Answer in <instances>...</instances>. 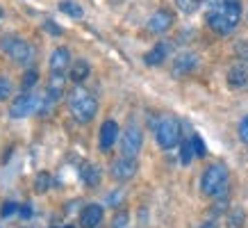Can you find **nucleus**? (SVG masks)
Returning a JSON list of instances; mask_svg holds the SVG:
<instances>
[{"instance_id": "20", "label": "nucleus", "mask_w": 248, "mask_h": 228, "mask_svg": "<svg viewBox=\"0 0 248 228\" xmlns=\"http://www.w3.org/2000/svg\"><path fill=\"white\" fill-rule=\"evenodd\" d=\"M12 94H14V82H12V78L0 76V103L9 100L12 98Z\"/></svg>"}, {"instance_id": "34", "label": "nucleus", "mask_w": 248, "mask_h": 228, "mask_svg": "<svg viewBox=\"0 0 248 228\" xmlns=\"http://www.w3.org/2000/svg\"><path fill=\"white\" fill-rule=\"evenodd\" d=\"M2 16H5V9H2V5H0V18H2Z\"/></svg>"}, {"instance_id": "21", "label": "nucleus", "mask_w": 248, "mask_h": 228, "mask_svg": "<svg viewBox=\"0 0 248 228\" xmlns=\"http://www.w3.org/2000/svg\"><path fill=\"white\" fill-rule=\"evenodd\" d=\"M50 185H53V178H50V174H46V171H41L34 178V192L37 194H46V192L50 190Z\"/></svg>"}, {"instance_id": "18", "label": "nucleus", "mask_w": 248, "mask_h": 228, "mask_svg": "<svg viewBox=\"0 0 248 228\" xmlns=\"http://www.w3.org/2000/svg\"><path fill=\"white\" fill-rule=\"evenodd\" d=\"M80 176H82L87 187H98L100 185V169H98V164H84L80 169Z\"/></svg>"}, {"instance_id": "22", "label": "nucleus", "mask_w": 248, "mask_h": 228, "mask_svg": "<svg viewBox=\"0 0 248 228\" xmlns=\"http://www.w3.org/2000/svg\"><path fill=\"white\" fill-rule=\"evenodd\" d=\"M39 82V71H34V68H28L25 73H23V91H32V87Z\"/></svg>"}, {"instance_id": "13", "label": "nucleus", "mask_w": 248, "mask_h": 228, "mask_svg": "<svg viewBox=\"0 0 248 228\" xmlns=\"http://www.w3.org/2000/svg\"><path fill=\"white\" fill-rule=\"evenodd\" d=\"M103 217H105L103 205H98V203L84 205L82 212H80V226L82 228H98L103 224Z\"/></svg>"}, {"instance_id": "5", "label": "nucleus", "mask_w": 248, "mask_h": 228, "mask_svg": "<svg viewBox=\"0 0 248 228\" xmlns=\"http://www.w3.org/2000/svg\"><path fill=\"white\" fill-rule=\"evenodd\" d=\"M155 139H157L159 148L171 151L182 142V126L173 114H164L157 123H155Z\"/></svg>"}, {"instance_id": "29", "label": "nucleus", "mask_w": 248, "mask_h": 228, "mask_svg": "<svg viewBox=\"0 0 248 228\" xmlns=\"http://www.w3.org/2000/svg\"><path fill=\"white\" fill-rule=\"evenodd\" d=\"M234 53H237V57H239L241 62L248 64V41H239V44L234 46Z\"/></svg>"}, {"instance_id": "8", "label": "nucleus", "mask_w": 248, "mask_h": 228, "mask_svg": "<svg viewBox=\"0 0 248 228\" xmlns=\"http://www.w3.org/2000/svg\"><path fill=\"white\" fill-rule=\"evenodd\" d=\"M137 171H139V162H137V158H128V155H121L119 160H114L112 169H109L112 178L119 182L132 180L137 176Z\"/></svg>"}, {"instance_id": "19", "label": "nucleus", "mask_w": 248, "mask_h": 228, "mask_svg": "<svg viewBox=\"0 0 248 228\" xmlns=\"http://www.w3.org/2000/svg\"><path fill=\"white\" fill-rule=\"evenodd\" d=\"M60 12L62 14H66L68 18H73V21L84 18V9L78 5L76 0H60Z\"/></svg>"}, {"instance_id": "26", "label": "nucleus", "mask_w": 248, "mask_h": 228, "mask_svg": "<svg viewBox=\"0 0 248 228\" xmlns=\"http://www.w3.org/2000/svg\"><path fill=\"white\" fill-rule=\"evenodd\" d=\"M244 226V210H232L228 214V228H241Z\"/></svg>"}, {"instance_id": "31", "label": "nucleus", "mask_w": 248, "mask_h": 228, "mask_svg": "<svg viewBox=\"0 0 248 228\" xmlns=\"http://www.w3.org/2000/svg\"><path fill=\"white\" fill-rule=\"evenodd\" d=\"M18 212H21L23 219H30V217H32V208H30L28 203H23L21 208H18Z\"/></svg>"}, {"instance_id": "2", "label": "nucleus", "mask_w": 248, "mask_h": 228, "mask_svg": "<svg viewBox=\"0 0 248 228\" xmlns=\"http://www.w3.org/2000/svg\"><path fill=\"white\" fill-rule=\"evenodd\" d=\"M68 112L78 123H89L98 112V100L87 87L76 84L68 94Z\"/></svg>"}, {"instance_id": "10", "label": "nucleus", "mask_w": 248, "mask_h": 228, "mask_svg": "<svg viewBox=\"0 0 248 228\" xmlns=\"http://www.w3.org/2000/svg\"><path fill=\"white\" fill-rule=\"evenodd\" d=\"M119 137H121L119 123L114 121V119H107V121L100 126V132H98V146H100V151L109 153L114 148V144H116Z\"/></svg>"}, {"instance_id": "32", "label": "nucleus", "mask_w": 248, "mask_h": 228, "mask_svg": "<svg viewBox=\"0 0 248 228\" xmlns=\"http://www.w3.org/2000/svg\"><path fill=\"white\" fill-rule=\"evenodd\" d=\"M107 201H109V203H112L114 208H116V203L121 201V194H109V198H107Z\"/></svg>"}, {"instance_id": "17", "label": "nucleus", "mask_w": 248, "mask_h": 228, "mask_svg": "<svg viewBox=\"0 0 248 228\" xmlns=\"http://www.w3.org/2000/svg\"><path fill=\"white\" fill-rule=\"evenodd\" d=\"M91 73V64L87 60H76L68 68V80L73 84H82Z\"/></svg>"}, {"instance_id": "11", "label": "nucleus", "mask_w": 248, "mask_h": 228, "mask_svg": "<svg viewBox=\"0 0 248 228\" xmlns=\"http://www.w3.org/2000/svg\"><path fill=\"white\" fill-rule=\"evenodd\" d=\"M196 66H198V55L187 50V53H180L175 60H173L171 73L175 78H185V76H189V73H194Z\"/></svg>"}, {"instance_id": "9", "label": "nucleus", "mask_w": 248, "mask_h": 228, "mask_svg": "<svg viewBox=\"0 0 248 228\" xmlns=\"http://www.w3.org/2000/svg\"><path fill=\"white\" fill-rule=\"evenodd\" d=\"M173 23H175V16H173L171 9H157V12H153L148 23H146V28L148 32L153 34H164L173 28Z\"/></svg>"}, {"instance_id": "14", "label": "nucleus", "mask_w": 248, "mask_h": 228, "mask_svg": "<svg viewBox=\"0 0 248 228\" xmlns=\"http://www.w3.org/2000/svg\"><path fill=\"white\" fill-rule=\"evenodd\" d=\"M228 84L232 89H244L248 87V64L246 62H237L228 68Z\"/></svg>"}, {"instance_id": "15", "label": "nucleus", "mask_w": 248, "mask_h": 228, "mask_svg": "<svg viewBox=\"0 0 248 228\" xmlns=\"http://www.w3.org/2000/svg\"><path fill=\"white\" fill-rule=\"evenodd\" d=\"M169 55H171V41H157L148 53L143 55V62L148 66H159L164 60H169Z\"/></svg>"}, {"instance_id": "33", "label": "nucleus", "mask_w": 248, "mask_h": 228, "mask_svg": "<svg viewBox=\"0 0 248 228\" xmlns=\"http://www.w3.org/2000/svg\"><path fill=\"white\" fill-rule=\"evenodd\" d=\"M201 228H217V221H205Z\"/></svg>"}, {"instance_id": "28", "label": "nucleus", "mask_w": 248, "mask_h": 228, "mask_svg": "<svg viewBox=\"0 0 248 228\" xmlns=\"http://www.w3.org/2000/svg\"><path fill=\"white\" fill-rule=\"evenodd\" d=\"M18 208H21V205L14 203V201H5V203H2V208H0V217H9V214L18 212Z\"/></svg>"}, {"instance_id": "6", "label": "nucleus", "mask_w": 248, "mask_h": 228, "mask_svg": "<svg viewBox=\"0 0 248 228\" xmlns=\"http://www.w3.org/2000/svg\"><path fill=\"white\" fill-rule=\"evenodd\" d=\"M143 146V130L139 123L130 121L125 126V130L121 132V153L128 158H137Z\"/></svg>"}, {"instance_id": "35", "label": "nucleus", "mask_w": 248, "mask_h": 228, "mask_svg": "<svg viewBox=\"0 0 248 228\" xmlns=\"http://www.w3.org/2000/svg\"><path fill=\"white\" fill-rule=\"evenodd\" d=\"M64 228H73V226H64Z\"/></svg>"}, {"instance_id": "25", "label": "nucleus", "mask_w": 248, "mask_h": 228, "mask_svg": "<svg viewBox=\"0 0 248 228\" xmlns=\"http://www.w3.org/2000/svg\"><path fill=\"white\" fill-rule=\"evenodd\" d=\"M194 155H196V153H194L191 142H180V162H182V164H189Z\"/></svg>"}, {"instance_id": "12", "label": "nucleus", "mask_w": 248, "mask_h": 228, "mask_svg": "<svg viewBox=\"0 0 248 228\" xmlns=\"http://www.w3.org/2000/svg\"><path fill=\"white\" fill-rule=\"evenodd\" d=\"M73 64V57H71V50L66 46H57L53 53H50V60H48V68L50 73H66Z\"/></svg>"}, {"instance_id": "30", "label": "nucleus", "mask_w": 248, "mask_h": 228, "mask_svg": "<svg viewBox=\"0 0 248 228\" xmlns=\"http://www.w3.org/2000/svg\"><path fill=\"white\" fill-rule=\"evenodd\" d=\"M239 139L244 144H248V114L239 121Z\"/></svg>"}, {"instance_id": "7", "label": "nucleus", "mask_w": 248, "mask_h": 228, "mask_svg": "<svg viewBox=\"0 0 248 228\" xmlns=\"http://www.w3.org/2000/svg\"><path fill=\"white\" fill-rule=\"evenodd\" d=\"M39 105V96L34 91H21L12 103H9V116L14 121H21V119H28L30 114L37 112Z\"/></svg>"}, {"instance_id": "23", "label": "nucleus", "mask_w": 248, "mask_h": 228, "mask_svg": "<svg viewBox=\"0 0 248 228\" xmlns=\"http://www.w3.org/2000/svg\"><path fill=\"white\" fill-rule=\"evenodd\" d=\"M201 2L203 0H175V5H178V9L182 14H194L196 9L201 7Z\"/></svg>"}, {"instance_id": "3", "label": "nucleus", "mask_w": 248, "mask_h": 228, "mask_svg": "<svg viewBox=\"0 0 248 228\" xmlns=\"http://www.w3.org/2000/svg\"><path fill=\"white\" fill-rule=\"evenodd\" d=\"M0 50L7 55L9 60L18 64V66H28L30 68L37 60V50L28 39L18 37V34H5L0 37Z\"/></svg>"}, {"instance_id": "24", "label": "nucleus", "mask_w": 248, "mask_h": 228, "mask_svg": "<svg viewBox=\"0 0 248 228\" xmlns=\"http://www.w3.org/2000/svg\"><path fill=\"white\" fill-rule=\"evenodd\" d=\"M112 228H130V212L128 210H119L112 219Z\"/></svg>"}, {"instance_id": "16", "label": "nucleus", "mask_w": 248, "mask_h": 228, "mask_svg": "<svg viewBox=\"0 0 248 228\" xmlns=\"http://www.w3.org/2000/svg\"><path fill=\"white\" fill-rule=\"evenodd\" d=\"M66 80L68 78L64 76V73H50L48 82H46V96L57 103V100L66 94Z\"/></svg>"}, {"instance_id": "1", "label": "nucleus", "mask_w": 248, "mask_h": 228, "mask_svg": "<svg viewBox=\"0 0 248 228\" xmlns=\"http://www.w3.org/2000/svg\"><path fill=\"white\" fill-rule=\"evenodd\" d=\"M241 23V2L239 0H218L207 9V25L217 34H230Z\"/></svg>"}, {"instance_id": "4", "label": "nucleus", "mask_w": 248, "mask_h": 228, "mask_svg": "<svg viewBox=\"0 0 248 228\" xmlns=\"http://www.w3.org/2000/svg\"><path fill=\"white\" fill-rule=\"evenodd\" d=\"M228 180H230V174H228L226 164H210V167L203 171L201 176V192L205 196L217 198L221 194H226L228 190Z\"/></svg>"}, {"instance_id": "27", "label": "nucleus", "mask_w": 248, "mask_h": 228, "mask_svg": "<svg viewBox=\"0 0 248 228\" xmlns=\"http://www.w3.org/2000/svg\"><path fill=\"white\" fill-rule=\"evenodd\" d=\"M191 146H194L196 158H205V155H207V148H205V142L201 139V135H194V137H191Z\"/></svg>"}]
</instances>
